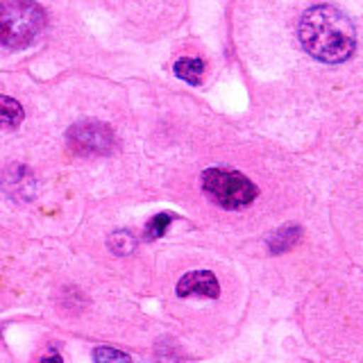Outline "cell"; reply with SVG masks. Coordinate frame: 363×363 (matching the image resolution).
Instances as JSON below:
<instances>
[{"label":"cell","mask_w":363,"mask_h":363,"mask_svg":"<svg viewBox=\"0 0 363 363\" xmlns=\"http://www.w3.org/2000/svg\"><path fill=\"white\" fill-rule=\"evenodd\" d=\"M68 141L75 147V152L84 155H109L116 145L113 132L102 123H79L68 132Z\"/></svg>","instance_id":"277c9868"},{"label":"cell","mask_w":363,"mask_h":363,"mask_svg":"<svg viewBox=\"0 0 363 363\" xmlns=\"http://www.w3.org/2000/svg\"><path fill=\"white\" fill-rule=\"evenodd\" d=\"M202 189L211 202L230 211L250 207L259 196V189L255 186L252 179H247L243 173H238V170L223 168V166L204 170Z\"/></svg>","instance_id":"3957f363"},{"label":"cell","mask_w":363,"mask_h":363,"mask_svg":"<svg viewBox=\"0 0 363 363\" xmlns=\"http://www.w3.org/2000/svg\"><path fill=\"white\" fill-rule=\"evenodd\" d=\"M21 121H23V107L14 98L0 96V132L18 128Z\"/></svg>","instance_id":"52a82bcc"},{"label":"cell","mask_w":363,"mask_h":363,"mask_svg":"<svg viewBox=\"0 0 363 363\" xmlns=\"http://www.w3.org/2000/svg\"><path fill=\"white\" fill-rule=\"evenodd\" d=\"M300 236H302V230L298 225H289V227H281V230H277L275 234H272L268 238V247H270V252L272 255H281V252H286V250H291L295 243L300 241Z\"/></svg>","instance_id":"8992f818"},{"label":"cell","mask_w":363,"mask_h":363,"mask_svg":"<svg viewBox=\"0 0 363 363\" xmlns=\"http://www.w3.org/2000/svg\"><path fill=\"white\" fill-rule=\"evenodd\" d=\"M94 359L96 363H132V359L125 354V352L113 350V347H98L94 352Z\"/></svg>","instance_id":"9c48e42d"},{"label":"cell","mask_w":363,"mask_h":363,"mask_svg":"<svg viewBox=\"0 0 363 363\" xmlns=\"http://www.w3.org/2000/svg\"><path fill=\"white\" fill-rule=\"evenodd\" d=\"M298 39L304 52L323 64H343L357 50L354 23L334 5L306 9L298 23Z\"/></svg>","instance_id":"6da1fadb"},{"label":"cell","mask_w":363,"mask_h":363,"mask_svg":"<svg viewBox=\"0 0 363 363\" xmlns=\"http://www.w3.org/2000/svg\"><path fill=\"white\" fill-rule=\"evenodd\" d=\"M45 26L43 9L34 0H0V45L23 48Z\"/></svg>","instance_id":"7a4b0ae2"},{"label":"cell","mask_w":363,"mask_h":363,"mask_svg":"<svg viewBox=\"0 0 363 363\" xmlns=\"http://www.w3.org/2000/svg\"><path fill=\"white\" fill-rule=\"evenodd\" d=\"M41 363H62V357H50V359H43Z\"/></svg>","instance_id":"7c38bea8"},{"label":"cell","mask_w":363,"mask_h":363,"mask_svg":"<svg viewBox=\"0 0 363 363\" xmlns=\"http://www.w3.org/2000/svg\"><path fill=\"white\" fill-rule=\"evenodd\" d=\"M170 220H173V216L170 213H157L155 218L147 223V227H145V236L147 238H159V236H164L166 234V230H168V225H170Z\"/></svg>","instance_id":"30bf717a"},{"label":"cell","mask_w":363,"mask_h":363,"mask_svg":"<svg viewBox=\"0 0 363 363\" xmlns=\"http://www.w3.org/2000/svg\"><path fill=\"white\" fill-rule=\"evenodd\" d=\"M177 295L179 298H211L216 300L220 295V284L211 270H193L186 272L177 281Z\"/></svg>","instance_id":"5b68a950"},{"label":"cell","mask_w":363,"mask_h":363,"mask_svg":"<svg viewBox=\"0 0 363 363\" xmlns=\"http://www.w3.org/2000/svg\"><path fill=\"white\" fill-rule=\"evenodd\" d=\"M109 247L116 255H130L132 250H134V238L128 232H116L109 238Z\"/></svg>","instance_id":"8fae6325"},{"label":"cell","mask_w":363,"mask_h":363,"mask_svg":"<svg viewBox=\"0 0 363 363\" xmlns=\"http://www.w3.org/2000/svg\"><path fill=\"white\" fill-rule=\"evenodd\" d=\"M202 73H204V62L198 60V57H182V60L175 62V75L189 84H200Z\"/></svg>","instance_id":"ba28073f"}]
</instances>
